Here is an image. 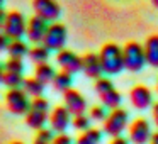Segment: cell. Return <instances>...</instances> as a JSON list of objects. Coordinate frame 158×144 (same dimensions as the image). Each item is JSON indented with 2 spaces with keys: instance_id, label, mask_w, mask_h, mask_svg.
Returning a JSON list of instances; mask_svg holds the SVG:
<instances>
[{
  "instance_id": "cell-14",
  "label": "cell",
  "mask_w": 158,
  "mask_h": 144,
  "mask_svg": "<svg viewBox=\"0 0 158 144\" xmlns=\"http://www.w3.org/2000/svg\"><path fill=\"white\" fill-rule=\"evenodd\" d=\"M63 100H65V107L70 110L72 115H78V114H83L87 109V100L78 90L70 88L68 92L63 93Z\"/></svg>"
},
{
  "instance_id": "cell-34",
  "label": "cell",
  "mask_w": 158,
  "mask_h": 144,
  "mask_svg": "<svg viewBox=\"0 0 158 144\" xmlns=\"http://www.w3.org/2000/svg\"><path fill=\"white\" fill-rule=\"evenodd\" d=\"M153 120H155V126L158 127V102H155L153 105Z\"/></svg>"
},
{
  "instance_id": "cell-10",
  "label": "cell",
  "mask_w": 158,
  "mask_h": 144,
  "mask_svg": "<svg viewBox=\"0 0 158 144\" xmlns=\"http://www.w3.org/2000/svg\"><path fill=\"white\" fill-rule=\"evenodd\" d=\"M32 9L36 15L43 17L48 22H55L61 14V7L56 0H32Z\"/></svg>"
},
{
  "instance_id": "cell-19",
  "label": "cell",
  "mask_w": 158,
  "mask_h": 144,
  "mask_svg": "<svg viewBox=\"0 0 158 144\" xmlns=\"http://www.w3.org/2000/svg\"><path fill=\"white\" fill-rule=\"evenodd\" d=\"M73 85V75L68 71H60L56 73L55 80H53V86H55L56 92H68Z\"/></svg>"
},
{
  "instance_id": "cell-36",
  "label": "cell",
  "mask_w": 158,
  "mask_h": 144,
  "mask_svg": "<svg viewBox=\"0 0 158 144\" xmlns=\"http://www.w3.org/2000/svg\"><path fill=\"white\" fill-rule=\"evenodd\" d=\"M4 75H5V66L0 63V83H4Z\"/></svg>"
},
{
  "instance_id": "cell-4",
  "label": "cell",
  "mask_w": 158,
  "mask_h": 144,
  "mask_svg": "<svg viewBox=\"0 0 158 144\" xmlns=\"http://www.w3.org/2000/svg\"><path fill=\"white\" fill-rule=\"evenodd\" d=\"M127 120H129V114L124 109H121V107L112 109L107 115V119L104 120V132L112 137L121 136L127 127Z\"/></svg>"
},
{
  "instance_id": "cell-5",
  "label": "cell",
  "mask_w": 158,
  "mask_h": 144,
  "mask_svg": "<svg viewBox=\"0 0 158 144\" xmlns=\"http://www.w3.org/2000/svg\"><path fill=\"white\" fill-rule=\"evenodd\" d=\"M5 103H7V109L15 115H26L31 109L29 95L24 88H9L5 95Z\"/></svg>"
},
{
  "instance_id": "cell-32",
  "label": "cell",
  "mask_w": 158,
  "mask_h": 144,
  "mask_svg": "<svg viewBox=\"0 0 158 144\" xmlns=\"http://www.w3.org/2000/svg\"><path fill=\"white\" fill-rule=\"evenodd\" d=\"M109 144H129V139H126L123 136H116V137H112V141Z\"/></svg>"
},
{
  "instance_id": "cell-31",
  "label": "cell",
  "mask_w": 158,
  "mask_h": 144,
  "mask_svg": "<svg viewBox=\"0 0 158 144\" xmlns=\"http://www.w3.org/2000/svg\"><path fill=\"white\" fill-rule=\"evenodd\" d=\"M10 41H12V39L9 38L5 32H0V53H2V51H7V48H9V44H10Z\"/></svg>"
},
{
  "instance_id": "cell-15",
  "label": "cell",
  "mask_w": 158,
  "mask_h": 144,
  "mask_svg": "<svg viewBox=\"0 0 158 144\" xmlns=\"http://www.w3.org/2000/svg\"><path fill=\"white\" fill-rule=\"evenodd\" d=\"M82 58H83V68H82V71L85 73L89 78H94V80L100 78V76H102V73H104L102 63H100V56L95 54V53H87V54L82 56Z\"/></svg>"
},
{
  "instance_id": "cell-35",
  "label": "cell",
  "mask_w": 158,
  "mask_h": 144,
  "mask_svg": "<svg viewBox=\"0 0 158 144\" xmlns=\"http://www.w3.org/2000/svg\"><path fill=\"white\" fill-rule=\"evenodd\" d=\"M148 144H158V130L156 132H153V136H151V139H150V142Z\"/></svg>"
},
{
  "instance_id": "cell-39",
  "label": "cell",
  "mask_w": 158,
  "mask_h": 144,
  "mask_svg": "<svg viewBox=\"0 0 158 144\" xmlns=\"http://www.w3.org/2000/svg\"><path fill=\"white\" fill-rule=\"evenodd\" d=\"M2 4H4V0H0V7H2Z\"/></svg>"
},
{
  "instance_id": "cell-16",
  "label": "cell",
  "mask_w": 158,
  "mask_h": 144,
  "mask_svg": "<svg viewBox=\"0 0 158 144\" xmlns=\"http://www.w3.org/2000/svg\"><path fill=\"white\" fill-rule=\"evenodd\" d=\"M48 119H49L48 110H39V109H34V107H31L29 112L26 114V124L31 129H36V130L44 129V124Z\"/></svg>"
},
{
  "instance_id": "cell-17",
  "label": "cell",
  "mask_w": 158,
  "mask_h": 144,
  "mask_svg": "<svg viewBox=\"0 0 158 144\" xmlns=\"http://www.w3.org/2000/svg\"><path fill=\"white\" fill-rule=\"evenodd\" d=\"M144 54H146V63L153 68H158V34H153L144 42Z\"/></svg>"
},
{
  "instance_id": "cell-37",
  "label": "cell",
  "mask_w": 158,
  "mask_h": 144,
  "mask_svg": "<svg viewBox=\"0 0 158 144\" xmlns=\"http://www.w3.org/2000/svg\"><path fill=\"white\" fill-rule=\"evenodd\" d=\"M151 4H153V5H155V7H156V9H158V0H151Z\"/></svg>"
},
{
  "instance_id": "cell-9",
  "label": "cell",
  "mask_w": 158,
  "mask_h": 144,
  "mask_svg": "<svg viewBox=\"0 0 158 144\" xmlns=\"http://www.w3.org/2000/svg\"><path fill=\"white\" fill-rule=\"evenodd\" d=\"M56 63H58V66L63 71H68V73H72V75L82 71V68H83V58H80L78 54H75V53L70 51V49H61V51H58V54H56Z\"/></svg>"
},
{
  "instance_id": "cell-38",
  "label": "cell",
  "mask_w": 158,
  "mask_h": 144,
  "mask_svg": "<svg viewBox=\"0 0 158 144\" xmlns=\"http://www.w3.org/2000/svg\"><path fill=\"white\" fill-rule=\"evenodd\" d=\"M10 144H24L22 141H14V142H10Z\"/></svg>"
},
{
  "instance_id": "cell-30",
  "label": "cell",
  "mask_w": 158,
  "mask_h": 144,
  "mask_svg": "<svg viewBox=\"0 0 158 144\" xmlns=\"http://www.w3.org/2000/svg\"><path fill=\"white\" fill-rule=\"evenodd\" d=\"M53 144H72V137L66 136L65 132H61V134H58V136H55Z\"/></svg>"
},
{
  "instance_id": "cell-21",
  "label": "cell",
  "mask_w": 158,
  "mask_h": 144,
  "mask_svg": "<svg viewBox=\"0 0 158 144\" xmlns=\"http://www.w3.org/2000/svg\"><path fill=\"white\" fill-rule=\"evenodd\" d=\"M100 141H102V132L95 127H90L87 130H82L77 139V144H100Z\"/></svg>"
},
{
  "instance_id": "cell-18",
  "label": "cell",
  "mask_w": 158,
  "mask_h": 144,
  "mask_svg": "<svg viewBox=\"0 0 158 144\" xmlns=\"http://www.w3.org/2000/svg\"><path fill=\"white\" fill-rule=\"evenodd\" d=\"M44 86H46V83H43L41 80L36 78V76L26 78L24 83H22V88H24L26 93H27L29 97H32V98H36V97H43V93H44Z\"/></svg>"
},
{
  "instance_id": "cell-28",
  "label": "cell",
  "mask_w": 158,
  "mask_h": 144,
  "mask_svg": "<svg viewBox=\"0 0 158 144\" xmlns=\"http://www.w3.org/2000/svg\"><path fill=\"white\" fill-rule=\"evenodd\" d=\"M5 70H7V71H17V73H22V70H24L22 59H21V58H9L7 61H5Z\"/></svg>"
},
{
  "instance_id": "cell-12",
  "label": "cell",
  "mask_w": 158,
  "mask_h": 144,
  "mask_svg": "<svg viewBox=\"0 0 158 144\" xmlns=\"http://www.w3.org/2000/svg\"><path fill=\"white\" fill-rule=\"evenodd\" d=\"M70 122H72V114L66 109L65 105H58L53 109V112L49 114V124H51V129L55 132L61 134L65 132L70 127Z\"/></svg>"
},
{
  "instance_id": "cell-40",
  "label": "cell",
  "mask_w": 158,
  "mask_h": 144,
  "mask_svg": "<svg viewBox=\"0 0 158 144\" xmlns=\"http://www.w3.org/2000/svg\"><path fill=\"white\" fill-rule=\"evenodd\" d=\"M156 92H158V83H156Z\"/></svg>"
},
{
  "instance_id": "cell-22",
  "label": "cell",
  "mask_w": 158,
  "mask_h": 144,
  "mask_svg": "<svg viewBox=\"0 0 158 144\" xmlns=\"http://www.w3.org/2000/svg\"><path fill=\"white\" fill-rule=\"evenodd\" d=\"M7 53L10 58H24L26 54H29V48L22 39H12L10 44L7 48Z\"/></svg>"
},
{
  "instance_id": "cell-26",
  "label": "cell",
  "mask_w": 158,
  "mask_h": 144,
  "mask_svg": "<svg viewBox=\"0 0 158 144\" xmlns=\"http://www.w3.org/2000/svg\"><path fill=\"white\" fill-rule=\"evenodd\" d=\"M73 127H75V129H78V130L90 129V117H87L85 114L73 115Z\"/></svg>"
},
{
  "instance_id": "cell-23",
  "label": "cell",
  "mask_w": 158,
  "mask_h": 144,
  "mask_svg": "<svg viewBox=\"0 0 158 144\" xmlns=\"http://www.w3.org/2000/svg\"><path fill=\"white\" fill-rule=\"evenodd\" d=\"M29 58H31L32 63H36V65H41V63H46L49 58V49L46 48L44 44H38L34 46L32 49H29Z\"/></svg>"
},
{
  "instance_id": "cell-7",
  "label": "cell",
  "mask_w": 158,
  "mask_h": 144,
  "mask_svg": "<svg viewBox=\"0 0 158 144\" xmlns=\"http://www.w3.org/2000/svg\"><path fill=\"white\" fill-rule=\"evenodd\" d=\"M26 31H27V22H26L24 15L17 10L9 12L4 27L5 34L10 39H22V36H26Z\"/></svg>"
},
{
  "instance_id": "cell-29",
  "label": "cell",
  "mask_w": 158,
  "mask_h": 144,
  "mask_svg": "<svg viewBox=\"0 0 158 144\" xmlns=\"http://www.w3.org/2000/svg\"><path fill=\"white\" fill-rule=\"evenodd\" d=\"M31 107H34V109H39V110H48L49 103H48V100L43 98V97H36V98L31 102Z\"/></svg>"
},
{
  "instance_id": "cell-20",
  "label": "cell",
  "mask_w": 158,
  "mask_h": 144,
  "mask_svg": "<svg viewBox=\"0 0 158 144\" xmlns=\"http://www.w3.org/2000/svg\"><path fill=\"white\" fill-rule=\"evenodd\" d=\"M34 76L48 85V83H53V80H55V76H56V71H55V68L46 61V63H41V65H36Z\"/></svg>"
},
{
  "instance_id": "cell-6",
  "label": "cell",
  "mask_w": 158,
  "mask_h": 144,
  "mask_svg": "<svg viewBox=\"0 0 158 144\" xmlns=\"http://www.w3.org/2000/svg\"><path fill=\"white\" fill-rule=\"evenodd\" d=\"M66 27L60 22H53L49 24L48 31H46V36H44V41L43 44L49 49V51H61L65 48V42H66Z\"/></svg>"
},
{
  "instance_id": "cell-2",
  "label": "cell",
  "mask_w": 158,
  "mask_h": 144,
  "mask_svg": "<svg viewBox=\"0 0 158 144\" xmlns=\"http://www.w3.org/2000/svg\"><path fill=\"white\" fill-rule=\"evenodd\" d=\"M124 56V68L129 71H141L143 66L146 65V54H144V46L139 42L131 41L123 48Z\"/></svg>"
},
{
  "instance_id": "cell-1",
  "label": "cell",
  "mask_w": 158,
  "mask_h": 144,
  "mask_svg": "<svg viewBox=\"0 0 158 144\" xmlns=\"http://www.w3.org/2000/svg\"><path fill=\"white\" fill-rule=\"evenodd\" d=\"M102 70L106 75H117L124 70V56H123V48H119L114 42L106 44L99 53Z\"/></svg>"
},
{
  "instance_id": "cell-33",
  "label": "cell",
  "mask_w": 158,
  "mask_h": 144,
  "mask_svg": "<svg viewBox=\"0 0 158 144\" xmlns=\"http://www.w3.org/2000/svg\"><path fill=\"white\" fill-rule=\"evenodd\" d=\"M5 21H7V14H5L4 9L0 7V32L4 31V27H5Z\"/></svg>"
},
{
  "instance_id": "cell-8",
  "label": "cell",
  "mask_w": 158,
  "mask_h": 144,
  "mask_svg": "<svg viewBox=\"0 0 158 144\" xmlns=\"http://www.w3.org/2000/svg\"><path fill=\"white\" fill-rule=\"evenodd\" d=\"M153 136L151 132V127H150V122L143 117H138L131 122L129 126V141L133 144H148Z\"/></svg>"
},
{
  "instance_id": "cell-13",
  "label": "cell",
  "mask_w": 158,
  "mask_h": 144,
  "mask_svg": "<svg viewBox=\"0 0 158 144\" xmlns=\"http://www.w3.org/2000/svg\"><path fill=\"white\" fill-rule=\"evenodd\" d=\"M129 100L133 103L134 109L138 110H144L153 103V95H151V90L144 85H136L131 88L129 92Z\"/></svg>"
},
{
  "instance_id": "cell-27",
  "label": "cell",
  "mask_w": 158,
  "mask_h": 144,
  "mask_svg": "<svg viewBox=\"0 0 158 144\" xmlns=\"http://www.w3.org/2000/svg\"><path fill=\"white\" fill-rule=\"evenodd\" d=\"M109 112H107V107L106 105H95L90 109V119L94 120H106Z\"/></svg>"
},
{
  "instance_id": "cell-24",
  "label": "cell",
  "mask_w": 158,
  "mask_h": 144,
  "mask_svg": "<svg viewBox=\"0 0 158 144\" xmlns=\"http://www.w3.org/2000/svg\"><path fill=\"white\" fill-rule=\"evenodd\" d=\"M24 76L22 73L17 71H7L5 70V75H4V85H7L9 88H21L22 83H24Z\"/></svg>"
},
{
  "instance_id": "cell-11",
  "label": "cell",
  "mask_w": 158,
  "mask_h": 144,
  "mask_svg": "<svg viewBox=\"0 0 158 144\" xmlns=\"http://www.w3.org/2000/svg\"><path fill=\"white\" fill-rule=\"evenodd\" d=\"M48 27H49L48 21H44V19L39 17V15H34V17H31L27 21V31H26V36H27V39L31 42L39 44V42L44 41V36H46Z\"/></svg>"
},
{
  "instance_id": "cell-3",
  "label": "cell",
  "mask_w": 158,
  "mask_h": 144,
  "mask_svg": "<svg viewBox=\"0 0 158 144\" xmlns=\"http://www.w3.org/2000/svg\"><path fill=\"white\" fill-rule=\"evenodd\" d=\"M95 92L99 95L102 105H106L107 109H117L121 105V93L117 92V88L114 86V83L109 78H97L95 80Z\"/></svg>"
},
{
  "instance_id": "cell-25",
  "label": "cell",
  "mask_w": 158,
  "mask_h": 144,
  "mask_svg": "<svg viewBox=\"0 0 158 144\" xmlns=\"http://www.w3.org/2000/svg\"><path fill=\"white\" fill-rule=\"evenodd\" d=\"M53 129H41L38 130V136H36L34 142L32 144H53Z\"/></svg>"
}]
</instances>
